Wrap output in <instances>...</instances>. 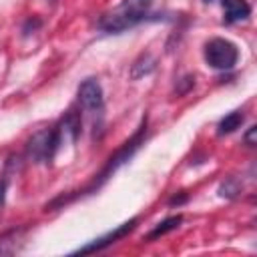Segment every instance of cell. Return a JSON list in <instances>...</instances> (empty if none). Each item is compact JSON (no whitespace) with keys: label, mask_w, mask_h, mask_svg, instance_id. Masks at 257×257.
Wrapping results in <instances>:
<instances>
[{"label":"cell","mask_w":257,"mask_h":257,"mask_svg":"<svg viewBox=\"0 0 257 257\" xmlns=\"http://www.w3.org/2000/svg\"><path fill=\"white\" fill-rule=\"evenodd\" d=\"M205 60L215 70H231L239 60V48L227 38H211L205 44Z\"/></svg>","instance_id":"4"},{"label":"cell","mask_w":257,"mask_h":257,"mask_svg":"<svg viewBox=\"0 0 257 257\" xmlns=\"http://www.w3.org/2000/svg\"><path fill=\"white\" fill-rule=\"evenodd\" d=\"M239 191H241V187L237 185V181H235V179H227V181H225V183L219 187V193H221V197H227V199L235 197Z\"/></svg>","instance_id":"11"},{"label":"cell","mask_w":257,"mask_h":257,"mask_svg":"<svg viewBox=\"0 0 257 257\" xmlns=\"http://www.w3.org/2000/svg\"><path fill=\"white\" fill-rule=\"evenodd\" d=\"M4 199H6V181L0 179V209L4 205Z\"/></svg>","instance_id":"13"},{"label":"cell","mask_w":257,"mask_h":257,"mask_svg":"<svg viewBox=\"0 0 257 257\" xmlns=\"http://www.w3.org/2000/svg\"><path fill=\"white\" fill-rule=\"evenodd\" d=\"M181 221H183V217L181 215H175V217H167L165 221H161L149 235H147V239L149 241H153V239H159L161 235H165V233H169V231H175L179 225H181Z\"/></svg>","instance_id":"9"},{"label":"cell","mask_w":257,"mask_h":257,"mask_svg":"<svg viewBox=\"0 0 257 257\" xmlns=\"http://www.w3.org/2000/svg\"><path fill=\"white\" fill-rule=\"evenodd\" d=\"M221 6H223V20L227 24H235L251 16V6L247 0H221Z\"/></svg>","instance_id":"7"},{"label":"cell","mask_w":257,"mask_h":257,"mask_svg":"<svg viewBox=\"0 0 257 257\" xmlns=\"http://www.w3.org/2000/svg\"><path fill=\"white\" fill-rule=\"evenodd\" d=\"M60 145H62V137H60V131L56 124L52 128H44V131H38L36 135H32V139L26 145V153L36 163H42V161L48 163V161H52V157L56 155Z\"/></svg>","instance_id":"3"},{"label":"cell","mask_w":257,"mask_h":257,"mask_svg":"<svg viewBox=\"0 0 257 257\" xmlns=\"http://www.w3.org/2000/svg\"><path fill=\"white\" fill-rule=\"evenodd\" d=\"M137 223H139V217H133V219L124 221L122 225L114 227L112 231H108L106 235H102V237H98V239H92L90 243H86V245L78 247V249H76L74 253L78 255V253H92V251H102V249H106L108 245H112V243L120 241L122 237H126V235L131 233V231H135Z\"/></svg>","instance_id":"5"},{"label":"cell","mask_w":257,"mask_h":257,"mask_svg":"<svg viewBox=\"0 0 257 257\" xmlns=\"http://www.w3.org/2000/svg\"><path fill=\"white\" fill-rule=\"evenodd\" d=\"M255 133H257V128H255V126H251V128L247 131V135H245V143H247L249 147H253V145H255Z\"/></svg>","instance_id":"12"},{"label":"cell","mask_w":257,"mask_h":257,"mask_svg":"<svg viewBox=\"0 0 257 257\" xmlns=\"http://www.w3.org/2000/svg\"><path fill=\"white\" fill-rule=\"evenodd\" d=\"M78 104L88 112H102L104 106V94L102 86L96 78H84L78 86Z\"/></svg>","instance_id":"6"},{"label":"cell","mask_w":257,"mask_h":257,"mask_svg":"<svg viewBox=\"0 0 257 257\" xmlns=\"http://www.w3.org/2000/svg\"><path fill=\"white\" fill-rule=\"evenodd\" d=\"M18 235H20V229H12L8 233H4L0 237V253H14L18 249Z\"/></svg>","instance_id":"10"},{"label":"cell","mask_w":257,"mask_h":257,"mask_svg":"<svg viewBox=\"0 0 257 257\" xmlns=\"http://www.w3.org/2000/svg\"><path fill=\"white\" fill-rule=\"evenodd\" d=\"M243 120H245L243 110H233V112L225 114V116L219 120L217 133H219V135H231V133H235V131L243 124Z\"/></svg>","instance_id":"8"},{"label":"cell","mask_w":257,"mask_h":257,"mask_svg":"<svg viewBox=\"0 0 257 257\" xmlns=\"http://www.w3.org/2000/svg\"><path fill=\"white\" fill-rule=\"evenodd\" d=\"M151 4H153V0H122L116 8H112L110 12L100 16L98 28L108 34H120L128 28L137 26L139 22H143L145 16L149 14Z\"/></svg>","instance_id":"2"},{"label":"cell","mask_w":257,"mask_h":257,"mask_svg":"<svg viewBox=\"0 0 257 257\" xmlns=\"http://www.w3.org/2000/svg\"><path fill=\"white\" fill-rule=\"evenodd\" d=\"M145 139H147V116L141 120V124H139V128H137V133L126 141V143H122V147L106 161V165L102 167V171L98 173V175H94V179L82 189V191H76V193H72V195H60V197H56L54 201H50L48 205H46V211H54V209H60L62 205H66V203H70V201H74V199H78V197H84V195H90V193H96L126 161H131L133 159V155L141 149V145L145 143Z\"/></svg>","instance_id":"1"},{"label":"cell","mask_w":257,"mask_h":257,"mask_svg":"<svg viewBox=\"0 0 257 257\" xmlns=\"http://www.w3.org/2000/svg\"><path fill=\"white\" fill-rule=\"evenodd\" d=\"M205 2H213V0H205Z\"/></svg>","instance_id":"15"},{"label":"cell","mask_w":257,"mask_h":257,"mask_svg":"<svg viewBox=\"0 0 257 257\" xmlns=\"http://www.w3.org/2000/svg\"><path fill=\"white\" fill-rule=\"evenodd\" d=\"M185 201H187V197H185V195H181V197H177V195H175L169 203H171V205H181V203H185Z\"/></svg>","instance_id":"14"}]
</instances>
